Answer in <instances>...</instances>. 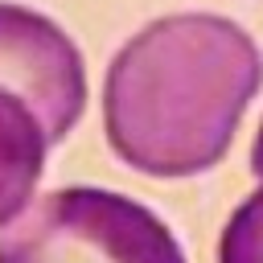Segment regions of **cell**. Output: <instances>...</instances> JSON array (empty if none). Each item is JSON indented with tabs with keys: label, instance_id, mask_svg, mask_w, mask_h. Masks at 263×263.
<instances>
[{
	"label": "cell",
	"instance_id": "obj_3",
	"mask_svg": "<svg viewBox=\"0 0 263 263\" xmlns=\"http://www.w3.org/2000/svg\"><path fill=\"white\" fill-rule=\"evenodd\" d=\"M0 90L16 95L45 140L58 144L86 107V66L78 45L41 12L0 0Z\"/></svg>",
	"mask_w": 263,
	"mask_h": 263
},
{
	"label": "cell",
	"instance_id": "obj_5",
	"mask_svg": "<svg viewBox=\"0 0 263 263\" xmlns=\"http://www.w3.org/2000/svg\"><path fill=\"white\" fill-rule=\"evenodd\" d=\"M218 263H263V185L230 214L218 242Z\"/></svg>",
	"mask_w": 263,
	"mask_h": 263
},
{
	"label": "cell",
	"instance_id": "obj_2",
	"mask_svg": "<svg viewBox=\"0 0 263 263\" xmlns=\"http://www.w3.org/2000/svg\"><path fill=\"white\" fill-rule=\"evenodd\" d=\"M0 263H185V251L144 201L74 185L12 222Z\"/></svg>",
	"mask_w": 263,
	"mask_h": 263
},
{
	"label": "cell",
	"instance_id": "obj_1",
	"mask_svg": "<svg viewBox=\"0 0 263 263\" xmlns=\"http://www.w3.org/2000/svg\"><path fill=\"white\" fill-rule=\"evenodd\" d=\"M263 86L255 37L214 12H177L144 25L107 70L103 127L123 164L148 177L214 168Z\"/></svg>",
	"mask_w": 263,
	"mask_h": 263
},
{
	"label": "cell",
	"instance_id": "obj_6",
	"mask_svg": "<svg viewBox=\"0 0 263 263\" xmlns=\"http://www.w3.org/2000/svg\"><path fill=\"white\" fill-rule=\"evenodd\" d=\"M251 168H255V177L263 181V127H259V136H255V148H251Z\"/></svg>",
	"mask_w": 263,
	"mask_h": 263
},
{
	"label": "cell",
	"instance_id": "obj_4",
	"mask_svg": "<svg viewBox=\"0 0 263 263\" xmlns=\"http://www.w3.org/2000/svg\"><path fill=\"white\" fill-rule=\"evenodd\" d=\"M45 152L49 140L33 111L16 95L0 90V226L16 222L29 210L45 168Z\"/></svg>",
	"mask_w": 263,
	"mask_h": 263
}]
</instances>
